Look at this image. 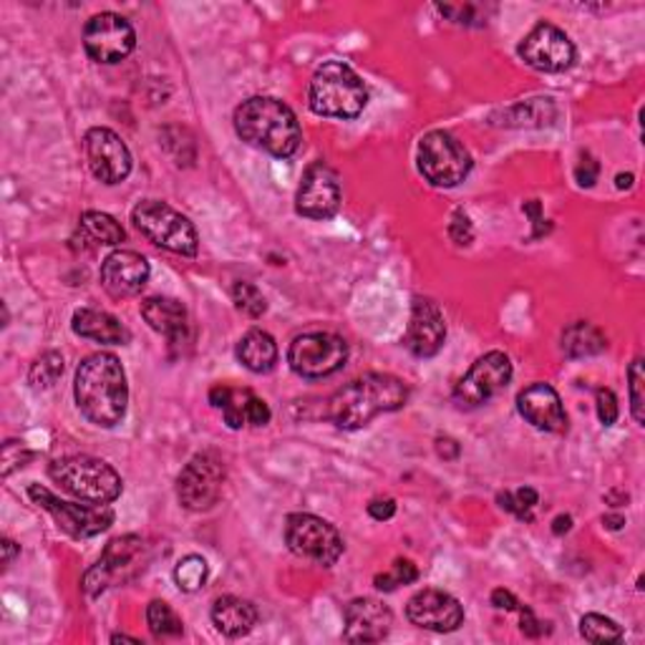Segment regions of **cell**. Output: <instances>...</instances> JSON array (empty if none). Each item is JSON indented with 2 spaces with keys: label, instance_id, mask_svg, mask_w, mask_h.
<instances>
[{
  "label": "cell",
  "instance_id": "obj_42",
  "mask_svg": "<svg viewBox=\"0 0 645 645\" xmlns=\"http://www.w3.org/2000/svg\"><path fill=\"white\" fill-rule=\"evenodd\" d=\"M368 515L378 519V523H386L396 515V502L394 499H374L368 505Z\"/></svg>",
  "mask_w": 645,
  "mask_h": 645
},
{
  "label": "cell",
  "instance_id": "obj_10",
  "mask_svg": "<svg viewBox=\"0 0 645 645\" xmlns=\"http://www.w3.org/2000/svg\"><path fill=\"white\" fill-rule=\"evenodd\" d=\"M29 494L35 505L56 519L58 529H64L74 540H88V537L101 535L114 525V509L109 505H94V502L92 505H76V502L58 499L56 494L41 487V484H31Z\"/></svg>",
  "mask_w": 645,
  "mask_h": 645
},
{
  "label": "cell",
  "instance_id": "obj_16",
  "mask_svg": "<svg viewBox=\"0 0 645 645\" xmlns=\"http://www.w3.org/2000/svg\"><path fill=\"white\" fill-rule=\"evenodd\" d=\"M341 207V182L325 162H315L305 170L295 194L298 215L311 219H329Z\"/></svg>",
  "mask_w": 645,
  "mask_h": 645
},
{
  "label": "cell",
  "instance_id": "obj_23",
  "mask_svg": "<svg viewBox=\"0 0 645 645\" xmlns=\"http://www.w3.org/2000/svg\"><path fill=\"white\" fill-rule=\"evenodd\" d=\"M394 613L376 598H356L346 605V628L343 638L348 643H378L391 633Z\"/></svg>",
  "mask_w": 645,
  "mask_h": 645
},
{
  "label": "cell",
  "instance_id": "obj_46",
  "mask_svg": "<svg viewBox=\"0 0 645 645\" xmlns=\"http://www.w3.org/2000/svg\"><path fill=\"white\" fill-rule=\"evenodd\" d=\"M570 527H572V517H570V515H560V517L552 523V533H555V535L570 533Z\"/></svg>",
  "mask_w": 645,
  "mask_h": 645
},
{
  "label": "cell",
  "instance_id": "obj_43",
  "mask_svg": "<svg viewBox=\"0 0 645 645\" xmlns=\"http://www.w3.org/2000/svg\"><path fill=\"white\" fill-rule=\"evenodd\" d=\"M517 611H519V615H523V633L527 635V638H540V635H542V625L535 617V613L529 611L527 605H519Z\"/></svg>",
  "mask_w": 645,
  "mask_h": 645
},
{
  "label": "cell",
  "instance_id": "obj_15",
  "mask_svg": "<svg viewBox=\"0 0 645 645\" xmlns=\"http://www.w3.org/2000/svg\"><path fill=\"white\" fill-rule=\"evenodd\" d=\"M84 152L96 180L119 184L131 172V152L117 131L94 127L84 137Z\"/></svg>",
  "mask_w": 645,
  "mask_h": 645
},
{
  "label": "cell",
  "instance_id": "obj_21",
  "mask_svg": "<svg viewBox=\"0 0 645 645\" xmlns=\"http://www.w3.org/2000/svg\"><path fill=\"white\" fill-rule=\"evenodd\" d=\"M517 411L523 413L527 423H533L540 431H550V434L568 431V413H565L560 394L550 384H533L523 388L517 396Z\"/></svg>",
  "mask_w": 645,
  "mask_h": 645
},
{
  "label": "cell",
  "instance_id": "obj_8",
  "mask_svg": "<svg viewBox=\"0 0 645 645\" xmlns=\"http://www.w3.org/2000/svg\"><path fill=\"white\" fill-rule=\"evenodd\" d=\"M286 545L298 558L323 565V568L338 562L346 550L338 529L325 523L323 517L308 515V512H295L286 519Z\"/></svg>",
  "mask_w": 645,
  "mask_h": 645
},
{
  "label": "cell",
  "instance_id": "obj_9",
  "mask_svg": "<svg viewBox=\"0 0 645 645\" xmlns=\"http://www.w3.org/2000/svg\"><path fill=\"white\" fill-rule=\"evenodd\" d=\"M227 466L215 452L194 454L176 476V499L190 512H207L223 497Z\"/></svg>",
  "mask_w": 645,
  "mask_h": 645
},
{
  "label": "cell",
  "instance_id": "obj_38",
  "mask_svg": "<svg viewBox=\"0 0 645 645\" xmlns=\"http://www.w3.org/2000/svg\"><path fill=\"white\" fill-rule=\"evenodd\" d=\"M33 459V452L21 441H6L3 454H0V462H3V476H11L15 470H23Z\"/></svg>",
  "mask_w": 645,
  "mask_h": 645
},
{
  "label": "cell",
  "instance_id": "obj_5",
  "mask_svg": "<svg viewBox=\"0 0 645 645\" xmlns=\"http://www.w3.org/2000/svg\"><path fill=\"white\" fill-rule=\"evenodd\" d=\"M49 474L61 490L94 505H109L121 497V476L101 459L86 454L56 459L49 466Z\"/></svg>",
  "mask_w": 645,
  "mask_h": 645
},
{
  "label": "cell",
  "instance_id": "obj_17",
  "mask_svg": "<svg viewBox=\"0 0 645 645\" xmlns=\"http://www.w3.org/2000/svg\"><path fill=\"white\" fill-rule=\"evenodd\" d=\"M141 552H144V540L137 535H123L117 537V540H111L106 545L101 560L84 576L86 593L96 598L101 595L114 580L129 578V572L139 568L135 562L141 558Z\"/></svg>",
  "mask_w": 645,
  "mask_h": 645
},
{
  "label": "cell",
  "instance_id": "obj_4",
  "mask_svg": "<svg viewBox=\"0 0 645 645\" xmlns=\"http://www.w3.org/2000/svg\"><path fill=\"white\" fill-rule=\"evenodd\" d=\"M308 104L318 117L356 119L368 104V88L348 64L329 61L315 71Z\"/></svg>",
  "mask_w": 645,
  "mask_h": 645
},
{
  "label": "cell",
  "instance_id": "obj_39",
  "mask_svg": "<svg viewBox=\"0 0 645 645\" xmlns=\"http://www.w3.org/2000/svg\"><path fill=\"white\" fill-rule=\"evenodd\" d=\"M598 404V419L603 427H613L617 421V396L611 391V388H598L595 396Z\"/></svg>",
  "mask_w": 645,
  "mask_h": 645
},
{
  "label": "cell",
  "instance_id": "obj_47",
  "mask_svg": "<svg viewBox=\"0 0 645 645\" xmlns=\"http://www.w3.org/2000/svg\"><path fill=\"white\" fill-rule=\"evenodd\" d=\"M15 555H18V547H15V542H11V540H3V565H6V568H11L13 560H15Z\"/></svg>",
  "mask_w": 645,
  "mask_h": 645
},
{
  "label": "cell",
  "instance_id": "obj_36",
  "mask_svg": "<svg viewBox=\"0 0 645 645\" xmlns=\"http://www.w3.org/2000/svg\"><path fill=\"white\" fill-rule=\"evenodd\" d=\"M417 580H419L417 565H413L411 560L399 558L391 565V570L384 572V576H376L374 585L378 590H384V593H391V590H396L399 585H411V582H417Z\"/></svg>",
  "mask_w": 645,
  "mask_h": 645
},
{
  "label": "cell",
  "instance_id": "obj_37",
  "mask_svg": "<svg viewBox=\"0 0 645 645\" xmlns=\"http://www.w3.org/2000/svg\"><path fill=\"white\" fill-rule=\"evenodd\" d=\"M628 388H631V413L633 419L645 421V374H643V358H635L628 368Z\"/></svg>",
  "mask_w": 645,
  "mask_h": 645
},
{
  "label": "cell",
  "instance_id": "obj_24",
  "mask_svg": "<svg viewBox=\"0 0 645 645\" xmlns=\"http://www.w3.org/2000/svg\"><path fill=\"white\" fill-rule=\"evenodd\" d=\"M141 318L149 323V329L164 335L170 343H180L190 333L187 308L174 298H147L141 303Z\"/></svg>",
  "mask_w": 645,
  "mask_h": 645
},
{
  "label": "cell",
  "instance_id": "obj_49",
  "mask_svg": "<svg viewBox=\"0 0 645 645\" xmlns=\"http://www.w3.org/2000/svg\"><path fill=\"white\" fill-rule=\"evenodd\" d=\"M617 499L628 502V494H625V492H608V494H605V502H608V505H611V507H617Z\"/></svg>",
  "mask_w": 645,
  "mask_h": 645
},
{
  "label": "cell",
  "instance_id": "obj_34",
  "mask_svg": "<svg viewBox=\"0 0 645 645\" xmlns=\"http://www.w3.org/2000/svg\"><path fill=\"white\" fill-rule=\"evenodd\" d=\"M61 374H64V356L56 351H49L31 366L29 378L33 388H49L58 381Z\"/></svg>",
  "mask_w": 645,
  "mask_h": 645
},
{
  "label": "cell",
  "instance_id": "obj_30",
  "mask_svg": "<svg viewBox=\"0 0 645 645\" xmlns=\"http://www.w3.org/2000/svg\"><path fill=\"white\" fill-rule=\"evenodd\" d=\"M147 625L154 638H180V635L184 633L182 617L176 615L164 600H154V603H149Z\"/></svg>",
  "mask_w": 645,
  "mask_h": 645
},
{
  "label": "cell",
  "instance_id": "obj_48",
  "mask_svg": "<svg viewBox=\"0 0 645 645\" xmlns=\"http://www.w3.org/2000/svg\"><path fill=\"white\" fill-rule=\"evenodd\" d=\"M603 525L608 529H621L625 525V517L623 515H605L603 517Z\"/></svg>",
  "mask_w": 645,
  "mask_h": 645
},
{
  "label": "cell",
  "instance_id": "obj_1",
  "mask_svg": "<svg viewBox=\"0 0 645 645\" xmlns=\"http://www.w3.org/2000/svg\"><path fill=\"white\" fill-rule=\"evenodd\" d=\"M76 406L101 429H114L127 417L129 386L121 361L114 353H92L76 368Z\"/></svg>",
  "mask_w": 645,
  "mask_h": 645
},
{
  "label": "cell",
  "instance_id": "obj_50",
  "mask_svg": "<svg viewBox=\"0 0 645 645\" xmlns=\"http://www.w3.org/2000/svg\"><path fill=\"white\" fill-rule=\"evenodd\" d=\"M631 184H633V174H617V187L625 190V187H631Z\"/></svg>",
  "mask_w": 645,
  "mask_h": 645
},
{
  "label": "cell",
  "instance_id": "obj_7",
  "mask_svg": "<svg viewBox=\"0 0 645 645\" xmlns=\"http://www.w3.org/2000/svg\"><path fill=\"white\" fill-rule=\"evenodd\" d=\"M419 172L434 187L452 190L470 176L472 154L454 135L434 129L419 141Z\"/></svg>",
  "mask_w": 645,
  "mask_h": 645
},
{
  "label": "cell",
  "instance_id": "obj_6",
  "mask_svg": "<svg viewBox=\"0 0 645 645\" xmlns=\"http://www.w3.org/2000/svg\"><path fill=\"white\" fill-rule=\"evenodd\" d=\"M131 223L157 247H164L174 255L194 258L200 250L197 229L182 212L166 205L162 200H144L131 212Z\"/></svg>",
  "mask_w": 645,
  "mask_h": 645
},
{
  "label": "cell",
  "instance_id": "obj_26",
  "mask_svg": "<svg viewBox=\"0 0 645 645\" xmlns=\"http://www.w3.org/2000/svg\"><path fill=\"white\" fill-rule=\"evenodd\" d=\"M71 329L82 338L96 341V343H111V346H121V343L129 341V331L123 329L119 318L111 313L94 311V308H82V311L74 313V321H71Z\"/></svg>",
  "mask_w": 645,
  "mask_h": 645
},
{
  "label": "cell",
  "instance_id": "obj_29",
  "mask_svg": "<svg viewBox=\"0 0 645 645\" xmlns=\"http://www.w3.org/2000/svg\"><path fill=\"white\" fill-rule=\"evenodd\" d=\"M82 233L92 240L94 245H119L123 243V227L106 212H84L82 215Z\"/></svg>",
  "mask_w": 645,
  "mask_h": 645
},
{
  "label": "cell",
  "instance_id": "obj_45",
  "mask_svg": "<svg viewBox=\"0 0 645 645\" xmlns=\"http://www.w3.org/2000/svg\"><path fill=\"white\" fill-rule=\"evenodd\" d=\"M437 452H439V456H444V459H456L459 456V444L454 439H439L437 441Z\"/></svg>",
  "mask_w": 645,
  "mask_h": 645
},
{
  "label": "cell",
  "instance_id": "obj_41",
  "mask_svg": "<svg viewBox=\"0 0 645 645\" xmlns=\"http://www.w3.org/2000/svg\"><path fill=\"white\" fill-rule=\"evenodd\" d=\"M598 174H600V164L590 154H582L578 170H576L580 187H593V184L598 182Z\"/></svg>",
  "mask_w": 645,
  "mask_h": 645
},
{
  "label": "cell",
  "instance_id": "obj_22",
  "mask_svg": "<svg viewBox=\"0 0 645 645\" xmlns=\"http://www.w3.org/2000/svg\"><path fill=\"white\" fill-rule=\"evenodd\" d=\"M209 404L223 411L225 423L229 429L265 427V423H270L272 419L270 406L262 399H258L252 391H247V388L215 386L209 391Z\"/></svg>",
  "mask_w": 645,
  "mask_h": 645
},
{
  "label": "cell",
  "instance_id": "obj_3",
  "mask_svg": "<svg viewBox=\"0 0 645 645\" xmlns=\"http://www.w3.org/2000/svg\"><path fill=\"white\" fill-rule=\"evenodd\" d=\"M235 131L245 144L278 159L293 157L303 141L295 111L272 96H252L237 106Z\"/></svg>",
  "mask_w": 645,
  "mask_h": 645
},
{
  "label": "cell",
  "instance_id": "obj_13",
  "mask_svg": "<svg viewBox=\"0 0 645 645\" xmlns=\"http://www.w3.org/2000/svg\"><path fill=\"white\" fill-rule=\"evenodd\" d=\"M137 46V33L119 13H96L84 29V49L96 64H119Z\"/></svg>",
  "mask_w": 645,
  "mask_h": 645
},
{
  "label": "cell",
  "instance_id": "obj_14",
  "mask_svg": "<svg viewBox=\"0 0 645 645\" xmlns=\"http://www.w3.org/2000/svg\"><path fill=\"white\" fill-rule=\"evenodd\" d=\"M519 56L527 66L545 74H562L576 64V43L558 25L542 21L519 43Z\"/></svg>",
  "mask_w": 645,
  "mask_h": 645
},
{
  "label": "cell",
  "instance_id": "obj_11",
  "mask_svg": "<svg viewBox=\"0 0 645 645\" xmlns=\"http://www.w3.org/2000/svg\"><path fill=\"white\" fill-rule=\"evenodd\" d=\"M348 358V343L335 333H303L290 343L288 364L303 378H325L341 370Z\"/></svg>",
  "mask_w": 645,
  "mask_h": 645
},
{
  "label": "cell",
  "instance_id": "obj_40",
  "mask_svg": "<svg viewBox=\"0 0 645 645\" xmlns=\"http://www.w3.org/2000/svg\"><path fill=\"white\" fill-rule=\"evenodd\" d=\"M449 235H452V240H454L456 245H470V243H472L474 229H472L470 217H466L462 209L454 212L452 225H449Z\"/></svg>",
  "mask_w": 645,
  "mask_h": 645
},
{
  "label": "cell",
  "instance_id": "obj_20",
  "mask_svg": "<svg viewBox=\"0 0 645 645\" xmlns=\"http://www.w3.org/2000/svg\"><path fill=\"white\" fill-rule=\"evenodd\" d=\"M149 262L135 250H117L101 265V286L117 300L139 295L149 282Z\"/></svg>",
  "mask_w": 645,
  "mask_h": 645
},
{
  "label": "cell",
  "instance_id": "obj_28",
  "mask_svg": "<svg viewBox=\"0 0 645 645\" xmlns=\"http://www.w3.org/2000/svg\"><path fill=\"white\" fill-rule=\"evenodd\" d=\"M605 335L593 323H572L568 331L562 333V351L570 358H585L595 356V353L605 351Z\"/></svg>",
  "mask_w": 645,
  "mask_h": 645
},
{
  "label": "cell",
  "instance_id": "obj_27",
  "mask_svg": "<svg viewBox=\"0 0 645 645\" xmlns=\"http://www.w3.org/2000/svg\"><path fill=\"white\" fill-rule=\"evenodd\" d=\"M237 358L252 374H270L278 364V343L270 333L252 329L237 343Z\"/></svg>",
  "mask_w": 645,
  "mask_h": 645
},
{
  "label": "cell",
  "instance_id": "obj_33",
  "mask_svg": "<svg viewBox=\"0 0 645 645\" xmlns=\"http://www.w3.org/2000/svg\"><path fill=\"white\" fill-rule=\"evenodd\" d=\"M233 300H235V308L240 313H245L247 318H260L268 311V300L260 293L258 286H252V282L247 280H237L235 288H233Z\"/></svg>",
  "mask_w": 645,
  "mask_h": 645
},
{
  "label": "cell",
  "instance_id": "obj_35",
  "mask_svg": "<svg viewBox=\"0 0 645 645\" xmlns=\"http://www.w3.org/2000/svg\"><path fill=\"white\" fill-rule=\"evenodd\" d=\"M497 499H499L502 509L512 512V515L525 519V523H533V509L537 507V502H540V494H537L533 487H523L517 492L499 494Z\"/></svg>",
  "mask_w": 645,
  "mask_h": 645
},
{
  "label": "cell",
  "instance_id": "obj_31",
  "mask_svg": "<svg viewBox=\"0 0 645 645\" xmlns=\"http://www.w3.org/2000/svg\"><path fill=\"white\" fill-rule=\"evenodd\" d=\"M207 560L202 555H187L176 562L174 582L182 593H197V590L207 582Z\"/></svg>",
  "mask_w": 645,
  "mask_h": 645
},
{
  "label": "cell",
  "instance_id": "obj_18",
  "mask_svg": "<svg viewBox=\"0 0 645 645\" xmlns=\"http://www.w3.org/2000/svg\"><path fill=\"white\" fill-rule=\"evenodd\" d=\"M406 617L423 631L454 633L464 623V608L444 590H421L406 605Z\"/></svg>",
  "mask_w": 645,
  "mask_h": 645
},
{
  "label": "cell",
  "instance_id": "obj_32",
  "mask_svg": "<svg viewBox=\"0 0 645 645\" xmlns=\"http://www.w3.org/2000/svg\"><path fill=\"white\" fill-rule=\"evenodd\" d=\"M580 633H582V638L590 643H621L625 638L621 625L600 613H588L585 617H582Z\"/></svg>",
  "mask_w": 645,
  "mask_h": 645
},
{
  "label": "cell",
  "instance_id": "obj_12",
  "mask_svg": "<svg viewBox=\"0 0 645 645\" xmlns=\"http://www.w3.org/2000/svg\"><path fill=\"white\" fill-rule=\"evenodd\" d=\"M512 381V361L507 353L490 351L474 361L466 376L454 388V401L462 409H476L505 391Z\"/></svg>",
  "mask_w": 645,
  "mask_h": 645
},
{
  "label": "cell",
  "instance_id": "obj_2",
  "mask_svg": "<svg viewBox=\"0 0 645 645\" xmlns=\"http://www.w3.org/2000/svg\"><path fill=\"white\" fill-rule=\"evenodd\" d=\"M409 401V386L391 374H366L331 396L329 417L335 427L356 431L374 421L378 413L399 411Z\"/></svg>",
  "mask_w": 645,
  "mask_h": 645
},
{
  "label": "cell",
  "instance_id": "obj_51",
  "mask_svg": "<svg viewBox=\"0 0 645 645\" xmlns=\"http://www.w3.org/2000/svg\"><path fill=\"white\" fill-rule=\"evenodd\" d=\"M111 643H135V645H139V638H129V635H111Z\"/></svg>",
  "mask_w": 645,
  "mask_h": 645
},
{
  "label": "cell",
  "instance_id": "obj_25",
  "mask_svg": "<svg viewBox=\"0 0 645 645\" xmlns=\"http://www.w3.org/2000/svg\"><path fill=\"white\" fill-rule=\"evenodd\" d=\"M212 623L227 638H243L258 625V608L245 598L225 595L212 605Z\"/></svg>",
  "mask_w": 645,
  "mask_h": 645
},
{
  "label": "cell",
  "instance_id": "obj_19",
  "mask_svg": "<svg viewBox=\"0 0 645 645\" xmlns=\"http://www.w3.org/2000/svg\"><path fill=\"white\" fill-rule=\"evenodd\" d=\"M447 341V321L441 308L429 298H417L411 305L409 329L404 333V346L417 358L437 356Z\"/></svg>",
  "mask_w": 645,
  "mask_h": 645
},
{
  "label": "cell",
  "instance_id": "obj_44",
  "mask_svg": "<svg viewBox=\"0 0 645 645\" xmlns=\"http://www.w3.org/2000/svg\"><path fill=\"white\" fill-rule=\"evenodd\" d=\"M492 605L497 608V611H517L519 608V600L509 593L505 588H497L492 593Z\"/></svg>",
  "mask_w": 645,
  "mask_h": 645
}]
</instances>
